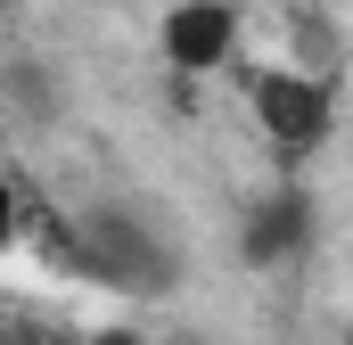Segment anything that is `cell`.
Masks as SVG:
<instances>
[{
    "label": "cell",
    "instance_id": "obj_5",
    "mask_svg": "<svg viewBox=\"0 0 353 345\" xmlns=\"http://www.w3.org/2000/svg\"><path fill=\"white\" fill-rule=\"evenodd\" d=\"M0 99H8L17 115H33V124H50V115L66 107V99H58V83H50V66H41V58H8V66H0Z\"/></svg>",
    "mask_w": 353,
    "mask_h": 345
},
{
    "label": "cell",
    "instance_id": "obj_1",
    "mask_svg": "<svg viewBox=\"0 0 353 345\" xmlns=\"http://www.w3.org/2000/svg\"><path fill=\"white\" fill-rule=\"evenodd\" d=\"M74 263L107 296H132V304H157L189 279V247H181V222L148 197H90L83 222H74Z\"/></svg>",
    "mask_w": 353,
    "mask_h": 345
},
{
    "label": "cell",
    "instance_id": "obj_8",
    "mask_svg": "<svg viewBox=\"0 0 353 345\" xmlns=\"http://www.w3.org/2000/svg\"><path fill=\"white\" fill-rule=\"evenodd\" d=\"M8 8H25V0H0V17H8Z\"/></svg>",
    "mask_w": 353,
    "mask_h": 345
},
{
    "label": "cell",
    "instance_id": "obj_3",
    "mask_svg": "<svg viewBox=\"0 0 353 345\" xmlns=\"http://www.w3.org/2000/svg\"><path fill=\"white\" fill-rule=\"evenodd\" d=\"M312 239H321V197L304 172H271L239 206V263L247 271H288L312 255Z\"/></svg>",
    "mask_w": 353,
    "mask_h": 345
},
{
    "label": "cell",
    "instance_id": "obj_4",
    "mask_svg": "<svg viewBox=\"0 0 353 345\" xmlns=\"http://www.w3.org/2000/svg\"><path fill=\"white\" fill-rule=\"evenodd\" d=\"M239 41H247L239 0H173V8L157 17V58L173 66L181 83L230 75V66H239Z\"/></svg>",
    "mask_w": 353,
    "mask_h": 345
},
{
    "label": "cell",
    "instance_id": "obj_6",
    "mask_svg": "<svg viewBox=\"0 0 353 345\" xmlns=\"http://www.w3.org/2000/svg\"><path fill=\"white\" fill-rule=\"evenodd\" d=\"M17 222H25V206H17V189H8V172H0V247H17Z\"/></svg>",
    "mask_w": 353,
    "mask_h": 345
},
{
    "label": "cell",
    "instance_id": "obj_2",
    "mask_svg": "<svg viewBox=\"0 0 353 345\" xmlns=\"http://www.w3.org/2000/svg\"><path fill=\"white\" fill-rule=\"evenodd\" d=\"M247 115L263 132L271 165L279 172H304L329 140H337V75L321 66H247Z\"/></svg>",
    "mask_w": 353,
    "mask_h": 345
},
{
    "label": "cell",
    "instance_id": "obj_7",
    "mask_svg": "<svg viewBox=\"0 0 353 345\" xmlns=\"http://www.w3.org/2000/svg\"><path fill=\"white\" fill-rule=\"evenodd\" d=\"M83 345H148V337H132V329H99V337H83Z\"/></svg>",
    "mask_w": 353,
    "mask_h": 345
},
{
    "label": "cell",
    "instance_id": "obj_9",
    "mask_svg": "<svg viewBox=\"0 0 353 345\" xmlns=\"http://www.w3.org/2000/svg\"><path fill=\"white\" fill-rule=\"evenodd\" d=\"M345 345H353V337H345Z\"/></svg>",
    "mask_w": 353,
    "mask_h": 345
}]
</instances>
